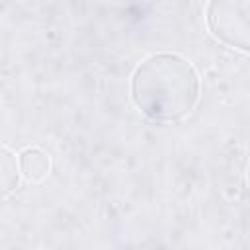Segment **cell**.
Wrapping results in <instances>:
<instances>
[{"instance_id":"1","label":"cell","mask_w":250,"mask_h":250,"mask_svg":"<svg viewBox=\"0 0 250 250\" xmlns=\"http://www.w3.org/2000/svg\"><path fill=\"white\" fill-rule=\"evenodd\" d=\"M201 96L195 66L172 51L152 53L131 74V100L150 121L174 123L189 115Z\"/></svg>"},{"instance_id":"2","label":"cell","mask_w":250,"mask_h":250,"mask_svg":"<svg viewBox=\"0 0 250 250\" xmlns=\"http://www.w3.org/2000/svg\"><path fill=\"white\" fill-rule=\"evenodd\" d=\"M211 35L236 51L250 53V0H215L205 8Z\"/></svg>"},{"instance_id":"3","label":"cell","mask_w":250,"mask_h":250,"mask_svg":"<svg viewBox=\"0 0 250 250\" xmlns=\"http://www.w3.org/2000/svg\"><path fill=\"white\" fill-rule=\"evenodd\" d=\"M21 178L29 184H41L51 174V156L41 146H27L20 152Z\"/></svg>"},{"instance_id":"4","label":"cell","mask_w":250,"mask_h":250,"mask_svg":"<svg viewBox=\"0 0 250 250\" xmlns=\"http://www.w3.org/2000/svg\"><path fill=\"white\" fill-rule=\"evenodd\" d=\"M21 180V170H20V154H16L10 146L2 145V154H0V186H2V195L8 197L12 191L18 189Z\"/></svg>"},{"instance_id":"5","label":"cell","mask_w":250,"mask_h":250,"mask_svg":"<svg viewBox=\"0 0 250 250\" xmlns=\"http://www.w3.org/2000/svg\"><path fill=\"white\" fill-rule=\"evenodd\" d=\"M246 182H248V188H250V164H248V170H246Z\"/></svg>"}]
</instances>
